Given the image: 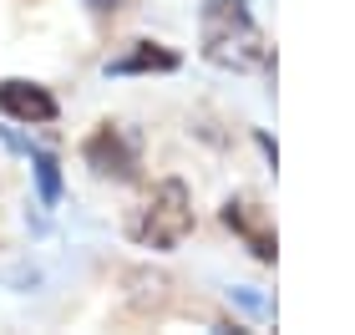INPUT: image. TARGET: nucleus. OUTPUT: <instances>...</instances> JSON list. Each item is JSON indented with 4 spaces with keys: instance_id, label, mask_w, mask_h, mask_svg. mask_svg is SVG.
<instances>
[{
    "instance_id": "obj_1",
    "label": "nucleus",
    "mask_w": 355,
    "mask_h": 335,
    "mask_svg": "<svg viewBox=\"0 0 355 335\" xmlns=\"http://www.w3.org/2000/svg\"><path fill=\"white\" fill-rule=\"evenodd\" d=\"M198 46H203V61H214L223 71L269 67V46H264V31L254 21L249 0H203L198 6Z\"/></svg>"
},
{
    "instance_id": "obj_2",
    "label": "nucleus",
    "mask_w": 355,
    "mask_h": 335,
    "mask_svg": "<svg viewBox=\"0 0 355 335\" xmlns=\"http://www.w3.org/2000/svg\"><path fill=\"white\" fill-rule=\"evenodd\" d=\"M188 234H193V198H188L183 178L153 183V194L127 218V239L142 244V249H178Z\"/></svg>"
},
{
    "instance_id": "obj_3",
    "label": "nucleus",
    "mask_w": 355,
    "mask_h": 335,
    "mask_svg": "<svg viewBox=\"0 0 355 335\" xmlns=\"http://www.w3.org/2000/svg\"><path fill=\"white\" fill-rule=\"evenodd\" d=\"M82 157H87V168L96 178H117V183H132L137 168H142L137 137L127 132V127H117V122H96L92 137L82 142Z\"/></svg>"
},
{
    "instance_id": "obj_4",
    "label": "nucleus",
    "mask_w": 355,
    "mask_h": 335,
    "mask_svg": "<svg viewBox=\"0 0 355 335\" xmlns=\"http://www.w3.org/2000/svg\"><path fill=\"white\" fill-rule=\"evenodd\" d=\"M223 223L244 239V249L254 254L259 264H274V254H279V239H274V218L269 209L254 194H234L229 203H223Z\"/></svg>"
},
{
    "instance_id": "obj_5",
    "label": "nucleus",
    "mask_w": 355,
    "mask_h": 335,
    "mask_svg": "<svg viewBox=\"0 0 355 335\" xmlns=\"http://www.w3.org/2000/svg\"><path fill=\"white\" fill-rule=\"evenodd\" d=\"M0 112H6L10 122H26V127H46L56 122V97L46 92L41 82H21V76H6L0 82Z\"/></svg>"
},
{
    "instance_id": "obj_6",
    "label": "nucleus",
    "mask_w": 355,
    "mask_h": 335,
    "mask_svg": "<svg viewBox=\"0 0 355 335\" xmlns=\"http://www.w3.org/2000/svg\"><path fill=\"white\" fill-rule=\"evenodd\" d=\"M183 56L163 41H132L127 51L107 56V76H153V71H178Z\"/></svg>"
},
{
    "instance_id": "obj_7",
    "label": "nucleus",
    "mask_w": 355,
    "mask_h": 335,
    "mask_svg": "<svg viewBox=\"0 0 355 335\" xmlns=\"http://www.w3.org/2000/svg\"><path fill=\"white\" fill-rule=\"evenodd\" d=\"M127 284H137V290H132V305H137L142 315H163V310H168V290H173L168 275H148V269H137Z\"/></svg>"
},
{
    "instance_id": "obj_8",
    "label": "nucleus",
    "mask_w": 355,
    "mask_h": 335,
    "mask_svg": "<svg viewBox=\"0 0 355 335\" xmlns=\"http://www.w3.org/2000/svg\"><path fill=\"white\" fill-rule=\"evenodd\" d=\"M31 168H36V188H41V203L56 209L61 203V163L46 148H31Z\"/></svg>"
},
{
    "instance_id": "obj_9",
    "label": "nucleus",
    "mask_w": 355,
    "mask_h": 335,
    "mask_svg": "<svg viewBox=\"0 0 355 335\" xmlns=\"http://www.w3.org/2000/svg\"><path fill=\"white\" fill-rule=\"evenodd\" d=\"M82 6H87L92 15H112V10H117V6H122V0H82Z\"/></svg>"
}]
</instances>
